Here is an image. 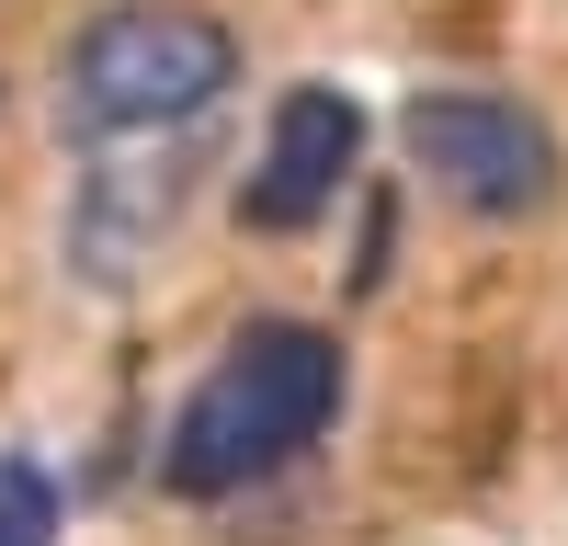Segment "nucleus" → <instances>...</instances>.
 Listing matches in <instances>:
<instances>
[{"mask_svg": "<svg viewBox=\"0 0 568 546\" xmlns=\"http://www.w3.org/2000/svg\"><path fill=\"white\" fill-rule=\"evenodd\" d=\"M342 342L318 318H240L216 342V364L182 387L171 433H160V478L182 501H227V489H262L284 478L296 455L342 422Z\"/></svg>", "mask_w": 568, "mask_h": 546, "instance_id": "f257e3e1", "label": "nucleus"}, {"mask_svg": "<svg viewBox=\"0 0 568 546\" xmlns=\"http://www.w3.org/2000/svg\"><path fill=\"white\" fill-rule=\"evenodd\" d=\"M240 80V34L194 0H103L58 46V125L80 149H149L227 103Z\"/></svg>", "mask_w": 568, "mask_h": 546, "instance_id": "f03ea898", "label": "nucleus"}, {"mask_svg": "<svg viewBox=\"0 0 568 546\" xmlns=\"http://www.w3.org/2000/svg\"><path fill=\"white\" fill-rule=\"evenodd\" d=\"M398 136H409L420 182L455 194L466 216H489V228L557 205V125L524 91H409Z\"/></svg>", "mask_w": 568, "mask_h": 546, "instance_id": "7ed1b4c3", "label": "nucleus"}, {"mask_svg": "<svg viewBox=\"0 0 568 546\" xmlns=\"http://www.w3.org/2000/svg\"><path fill=\"white\" fill-rule=\"evenodd\" d=\"M353 160H364V103L342 80H296L273 103V125H262V160H251V182H240V228H318L329 205L353 194Z\"/></svg>", "mask_w": 568, "mask_h": 546, "instance_id": "20e7f679", "label": "nucleus"}, {"mask_svg": "<svg viewBox=\"0 0 568 546\" xmlns=\"http://www.w3.org/2000/svg\"><path fill=\"white\" fill-rule=\"evenodd\" d=\"M171 194H182V160H149V149H103L69 205V273L80 285H125L136 262H149V240L171 228Z\"/></svg>", "mask_w": 568, "mask_h": 546, "instance_id": "39448f33", "label": "nucleus"}, {"mask_svg": "<svg viewBox=\"0 0 568 546\" xmlns=\"http://www.w3.org/2000/svg\"><path fill=\"white\" fill-rule=\"evenodd\" d=\"M58 524H69L58 478H45L34 455H12V444H0V546H58Z\"/></svg>", "mask_w": 568, "mask_h": 546, "instance_id": "423d86ee", "label": "nucleus"}]
</instances>
